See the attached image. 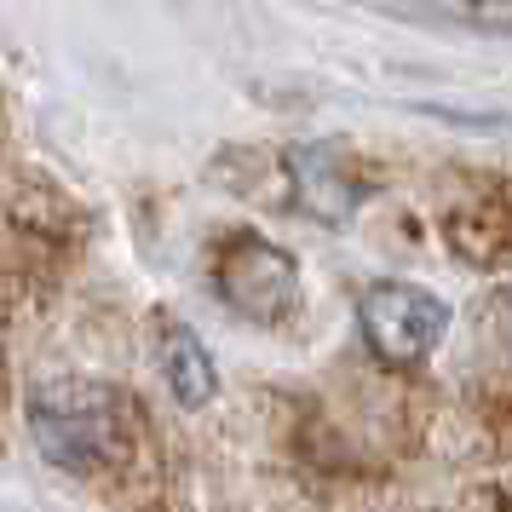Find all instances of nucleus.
<instances>
[{"mask_svg":"<svg viewBox=\"0 0 512 512\" xmlns=\"http://www.w3.org/2000/svg\"><path fill=\"white\" fill-rule=\"evenodd\" d=\"M357 317H363L369 346L380 351L386 363H415V357H426V351L443 340L449 305H443L438 294H426V288H409V282H380V288L363 294Z\"/></svg>","mask_w":512,"mask_h":512,"instance_id":"obj_2","label":"nucleus"},{"mask_svg":"<svg viewBox=\"0 0 512 512\" xmlns=\"http://www.w3.org/2000/svg\"><path fill=\"white\" fill-rule=\"evenodd\" d=\"M507 334H512V311H507Z\"/></svg>","mask_w":512,"mask_h":512,"instance_id":"obj_6","label":"nucleus"},{"mask_svg":"<svg viewBox=\"0 0 512 512\" xmlns=\"http://www.w3.org/2000/svg\"><path fill=\"white\" fill-rule=\"evenodd\" d=\"M29 420H35L41 455L58 466H98V461H110L121 443L116 392L87 386V380H52V386H41L35 403H29Z\"/></svg>","mask_w":512,"mask_h":512,"instance_id":"obj_1","label":"nucleus"},{"mask_svg":"<svg viewBox=\"0 0 512 512\" xmlns=\"http://www.w3.org/2000/svg\"><path fill=\"white\" fill-rule=\"evenodd\" d=\"M294 185H300V202L317 213V219H346L351 196H357L351 185L334 179V156H328V150H300V156H294Z\"/></svg>","mask_w":512,"mask_h":512,"instance_id":"obj_5","label":"nucleus"},{"mask_svg":"<svg viewBox=\"0 0 512 512\" xmlns=\"http://www.w3.org/2000/svg\"><path fill=\"white\" fill-rule=\"evenodd\" d=\"M219 294L254 323H282L300 305V271L265 236H231L219 254Z\"/></svg>","mask_w":512,"mask_h":512,"instance_id":"obj_3","label":"nucleus"},{"mask_svg":"<svg viewBox=\"0 0 512 512\" xmlns=\"http://www.w3.org/2000/svg\"><path fill=\"white\" fill-rule=\"evenodd\" d=\"M156 363H162V380L173 386V397H179L185 409H202L213 397V357L202 351V340H196L190 328H179V323L162 328Z\"/></svg>","mask_w":512,"mask_h":512,"instance_id":"obj_4","label":"nucleus"}]
</instances>
